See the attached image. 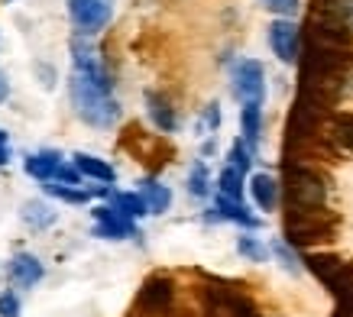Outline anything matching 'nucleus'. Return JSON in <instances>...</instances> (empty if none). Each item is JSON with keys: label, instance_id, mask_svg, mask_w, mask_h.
Segmentation results:
<instances>
[{"label": "nucleus", "instance_id": "f257e3e1", "mask_svg": "<svg viewBox=\"0 0 353 317\" xmlns=\"http://www.w3.org/2000/svg\"><path fill=\"white\" fill-rule=\"evenodd\" d=\"M72 55H75V72L68 94L75 114L88 127L110 130L120 120V104L114 101V74L97 62V49L81 36L72 39Z\"/></svg>", "mask_w": 353, "mask_h": 317}, {"label": "nucleus", "instance_id": "f03ea898", "mask_svg": "<svg viewBox=\"0 0 353 317\" xmlns=\"http://www.w3.org/2000/svg\"><path fill=\"white\" fill-rule=\"evenodd\" d=\"M341 217L324 204V207H299V204H285V243L295 249H311V246H327L334 243Z\"/></svg>", "mask_w": 353, "mask_h": 317}, {"label": "nucleus", "instance_id": "7ed1b4c3", "mask_svg": "<svg viewBox=\"0 0 353 317\" xmlns=\"http://www.w3.org/2000/svg\"><path fill=\"white\" fill-rule=\"evenodd\" d=\"M282 191L285 204L324 207L327 201V175L308 162H282Z\"/></svg>", "mask_w": 353, "mask_h": 317}, {"label": "nucleus", "instance_id": "20e7f679", "mask_svg": "<svg viewBox=\"0 0 353 317\" xmlns=\"http://www.w3.org/2000/svg\"><path fill=\"white\" fill-rule=\"evenodd\" d=\"M120 149L133 152V158H137V162H143L152 175H156L159 169H165V165L172 162V156H175V149H172L165 139L150 136V133L139 127V123H130V127L123 130V136H120Z\"/></svg>", "mask_w": 353, "mask_h": 317}, {"label": "nucleus", "instance_id": "39448f33", "mask_svg": "<svg viewBox=\"0 0 353 317\" xmlns=\"http://www.w3.org/2000/svg\"><path fill=\"white\" fill-rule=\"evenodd\" d=\"M175 305V282L169 275H150L137 295V314L146 317H165Z\"/></svg>", "mask_w": 353, "mask_h": 317}, {"label": "nucleus", "instance_id": "423d86ee", "mask_svg": "<svg viewBox=\"0 0 353 317\" xmlns=\"http://www.w3.org/2000/svg\"><path fill=\"white\" fill-rule=\"evenodd\" d=\"M234 97L240 104H263L266 97V68L256 59H240L234 65Z\"/></svg>", "mask_w": 353, "mask_h": 317}, {"label": "nucleus", "instance_id": "0eeeda50", "mask_svg": "<svg viewBox=\"0 0 353 317\" xmlns=\"http://www.w3.org/2000/svg\"><path fill=\"white\" fill-rule=\"evenodd\" d=\"M68 17L81 36H94L114 17V0H68Z\"/></svg>", "mask_w": 353, "mask_h": 317}, {"label": "nucleus", "instance_id": "6e6552de", "mask_svg": "<svg viewBox=\"0 0 353 317\" xmlns=\"http://www.w3.org/2000/svg\"><path fill=\"white\" fill-rule=\"evenodd\" d=\"M301 39H305V32H301V26H295L292 20H272L269 23V49L276 52L279 62L285 65H299L301 59Z\"/></svg>", "mask_w": 353, "mask_h": 317}, {"label": "nucleus", "instance_id": "1a4fd4ad", "mask_svg": "<svg viewBox=\"0 0 353 317\" xmlns=\"http://www.w3.org/2000/svg\"><path fill=\"white\" fill-rule=\"evenodd\" d=\"M94 236H104V240H127V236H139L137 227H133V221L130 217H123V214L114 207V204H104V207H94Z\"/></svg>", "mask_w": 353, "mask_h": 317}, {"label": "nucleus", "instance_id": "9d476101", "mask_svg": "<svg viewBox=\"0 0 353 317\" xmlns=\"http://www.w3.org/2000/svg\"><path fill=\"white\" fill-rule=\"evenodd\" d=\"M43 263L36 259L32 253H17L10 259V265H7V278H10L17 288H32V285H39L43 282Z\"/></svg>", "mask_w": 353, "mask_h": 317}, {"label": "nucleus", "instance_id": "9b49d317", "mask_svg": "<svg viewBox=\"0 0 353 317\" xmlns=\"http://www.w3.org/2000/svg\"><path fill=\"white\" fill-rule=\"evenodd\" d=\"M23 169L26 175H32L36 181H52L62 169V152H55V149H39V152H32V156L23 158Z\"/></svg>", "mask_w": 353, "mask_h": 317}, {"label": "nucleus", "instance_id": "f8f14e48", "mask_svg": "<svg viewBox=\"0 0 353 317\" xmlns=\"http://www.w3.org/2000/svg\"><path fill=\"white\" fill-rule=\"evenodd\" d=\"M146 110H150V120L156 123L159 133H175V130H179V114H175V107L169 104L165 94L146 91Z\"/></svg>", "mask_w": 353, "mask_h": 317}, {"label": "nucleus", "instance_id": "ddd939ff", "mask_svg": "<svg viewBox=\"0 0 353 317\" xmlns=\"http://www.w3.org/2000/svg\"><path fill=\"white\" fill-rule=\"evenodd\" d=\"M250 194H253V201H256L259 211H276L279 207V194H282V185H279L272 175H266V172H259V175H253V181H250Z\"/></svg>", "mask_w": 353, "mask_h": 317}, {"label": "nucleus", "instance_id": "4468645a", "mask_svg": "<svg viewBox=\"0 0 353 317\" xmlns=\"http://www.w3.org/2000/svg\"><path fill=\"white\" fill-rule=\"evenodd\" d=\"M43 191L46 194H52L55 201H68V204H88L91 198H108L110 191L108 188H94V191H88L81 188V185H62V181H43Z\"/></svg>", "mask_w": 353, "mask_h": 317}, {"label": "nucleus", "instance_id": "2eb2a0df", "mask_svg": "<svg viewBox=\"0 0 353 317\" xmlns=\"http://www.w3.org/2000/svg\"><path fill=\"white\" fill-rule=\"evenodd\" d=\"M214 211L221 221H234V223H240V227H246V230H256L259 227V217H253V214L246 211L243 201H234V198H224V194H217Z\"/></svg>", "mask_w": 353, "mask_h": 317}, {"label": "nucleus", "instance_id": "dca6fc26", "mask_svg": "<svg viewBox=\"0 0 353 317\" xmlns=\"http://www.w3.org/2000/svg\"><path fill=\"white\" fill-rule=\"evenodd\" d=\"M75 169L81 172V175H88V178L104 181V185H114V181H117V172H114L110 162H104V158H97V156H88V152H75Z\"/></svg>", "mask_w": 353, "mask_h": 317}, {"label": "nucleus", "instance_id": "f3484780", "mask_svg": "<svg viewBox=\"0 0 353 317\" xmlns=\"http://www.w3.org/2000/svg\"><path fill=\"white\" fill-rule=\"evenodd\" d=\"M301 263H305V269H308L314 278H321L324 285H327L334 275L341 272L343 259H341V256H331V253H308L305 259H301Z\"/></svg>", "mask_w": 353, "mask_h": 317}, {"label": "nucleus", "instance_id": "a211bd4d", "mask_svg": "<svg viewBox=\"0 0 353 317\" xmlns=\"http://www.w3.org/2000/svg\"><path fill=\"white\" fill-rule=\"evenodd\" d=\"M327 139L341 152H353V116L350 114H334L327 120Z\"/></svg>", "mask_w": 353, "mask_h": 317}, {"label": "nucleus", "instance_id": "6ab92c4d", "mask_svg": "<svg viewBox=\"0 0 353 317\" xmlns=\"http://www.w3.org/2000/svg\"><path fill=\"white\" fill-rule=\"evenodd\" d=\"M139 194H143L146 204H150V214H165L172 207V191L165 188V185H159L152 175L139 181Z\"/></svg>", "mask_w": 353, "mask_h": 317}, {"label": "nucleus", "instance_id": "aec40b11", "mask_svg": "<svg viewBox=\"0 0 353 317\" xmlns=\"http://www.w3.org/2000/svg\"><path fill=\"white\" fill-rule=\"evenodd\" d=\"M324 20L343 23V26H353V0H314V10Z\"/></svg>", "mask_w": 353, "mask_h": 317}, {"label": "nucleus", "instance_id": "412c9836", "mask_svg": "<svg viewBox=\"0 0 353 317\" xmlns=\"http://www.w3.org/2000/svg\"><path fill=\"white\" fill-rule=\"evenodd\" d=\"M20 217L30 230H49V227L55 223V211L46 201H26L23 204V211H20Z\"/></svg>", "mask_w": 353, "mask_h": 317}, {"label": "nucleus", "instance_id": "4be33fe9", "mask_svg": "<svg viewBox=\"0 0 353 317\" xmlns=\"http://www.w3.org/2000/svg\"><path fill=\"white\" fill-rule=\"evenodd\" d=\"M110 204L117 207L123 217H130V221H137V217H143V214H150V204H146V198L143 194H133V191H117V194H110Z\"/></svg>", "mask_w": 353, "mask_h": 317}, {"label": "nucleus", "instance_id": "5701e85b", "mask_svg": "<svg viewBox=\"0 0 353 317\" xmlns=\"http://www.w3.org/2000/svg\"><path fill=\"white\" fill-rule=\"evenodd\" d=\"M240 127H243V139L256 149L259 136H263V104H243V110H240Z\"/></svg>", "mask_w": 353, "mask_h": 317}, {"label": "nucleus", "instance_id": "b1692460", "mask_svg": "<svg viewBox=\"0 0 353 317\" xmlns=\"http://www.w3.org/2000/svg\"><path fill=\"white\" fill-rule=\"evenodd\" d=\"M188 194L192 198H208L211 194V175H208V165L201 158L192 162V172H188Z\"/></svg>", "mask_w": 353, "mask_h": 317}, {"label": "nucleus", "instance_id": "393cba45", "mask_svg": "<svg viewBox=\"0 0 353 317\" xmlns=\"http://www.w3.org/2000/svg\"><path fill=\"white\" fill-rule=\"evenodd\" d=\"M217 188H221V194H224V198L240 201V198H243V172H236L234 165H227V169L217 175Z\"/></svg>", "mask_w": 353, "mask_h": 317}, {"label": "nucleus", "instance_id": "a878e982", "mask_svg": "<svg viewBox=\"0 0 353 317\" xmlns=\"http://www.w3.org/2000/svg\"><path fill=\"white\" fill-rule=\"evenodd\" d=\"M236 253L243 256L246 263H266L269 249L259 243L256 236H240V240H236Z\"/></svg>", "mask_w": 353, "mask_h": 317}, {"label": "nucleus", "instance_id": "bb28decb", "mask_svg": "<svg viewBox=\"0 0 353 317\" xmlns=\"http://www.w3.org/2000/svg\"><path fill=\"white\" fill-rule=\"evenodd\" d=\"M230 165H234L236 172H250V165H253V146H250V143H246V139H236L234 146H230Z\"/></svg>", "mask_w": 353, "mask_h": 317}, {"label": "nucleus", "instance_id": "cd10ccee", "mask_svg": "<svg viewBox=\"0 0 353 317\" xmlns=\"http://www.w3.org/2000/svg\"><path fill=\"white\" fill-rule=\"evenodd\" d=\"M272 253H276V259L282 263V269L289 275H299L301 272V259L295 253H292V246L282 240V243H272Z\"/></svg>", "mask_w": 353, "mask_h": 317}, {"label": "nucleus", "instance_id": "c85d7f7f", "mask_svg": "<svg viewBox=\"0 0 353 317\" xmlns=\"http://www.w3.org/2000/svg\"><path fill=\"white\" fill-rule=\"evenodd\" d=\"M217 127H221V104H211L204 107V114H201V120H198V130L201 133H217Z\"/></svg>", "mask_w": 353, "mask_h": 317}, {"label": "nucleus", "instance_id": "c756f323", "mask_svg": "<svg viewBox=\"0 0 353 317\" xmlns=\"http://www.w3.org/2000/svg\"><path fill=\"white\" fill-rule=\"evenodd\" d=\"M259 3H263L269 13H279V17H285V20L299 13V0H259Z\"/></svg>", "mask_w": 353, "mask_h": 317}, {"label": "nucleus", "instance_id": "7c9ffc66", "mask_svg": "<svg viewBox=\"0 0 353 317\" xmlns=\"http://www.w3.org/2000/svg\"><path fill=\"white\" fill-rule=\"evenodd\" d=\"M0 317H20V298L13 292H0Z\"/></svg>", "mask_w": 353, "mask_h": 317}, {"label": "nucleus", "instance_id": "2f4dec72", "mask_svg": "<svg viewBox=\"0 0 353 317\" xmlns=\"http://www.w3.org/2000/svg\"><path fill=\"white\" fill-rule=\"evenodd\" d=\"M36 74H39V81H43L46 91H52L55 88V68L46 62H36Z\"/></svg>", "mask_w": 353, "mask_h": 317}, {"label": "nucleus", "instance_id": "473e14b6", "mask_svg": "<svg viewBox=\"0 0 353 317\" xmlns=\"http://www.w3.org/2000/svg\"><path fill=\"white\" fill-rule=\"evenodd\" d=\"M334 317H353V292L350 295L337 298V311H334Z\"/></svg>", "mask_w": 353, "mask_h": 317}, {"label": "nucleus", "instance_id": "72a5a7b5", "mask_svg": "<svg viewBox=\"0 0 353 317\" xmlns=\"http://www.w3.org/2000/svg\"><path fill=\"white\" fill-rule=\"evenodd\" d=\"M10 162V136L0 130V165H7Z\"/></svg>", "mask_w": 353, "mask_h": 317}, {"label": "nucleus", "instance_id": "f704fd0d", "mask_svg": "<svg viewBox=\"0 0 353 317\" xmlns=\"http://www.w3.org/2000/svg\"><path fill=\"white\" fill-rule=\"evenodd\" d=\"M7 97H10V85H7V74L0 72V104H3Z\"/></svg>", "mask_w": 353, "mask_h": 317}, {"label": "nucleus", "instance_id": "c9c22d12", "mask_svg": "<svg viewBox=\"0 0 353 317\" xmlns=\"http://www.w3.org/2000/svg\"><path fill=\"white\" fill-rule=\"evenodd\" d=\"M214 139H208V143H204V146H201V152H204V156H211V152H214Z\"/></svg>", "mask_w": 353, "mask_h": 317}]
</instances>
